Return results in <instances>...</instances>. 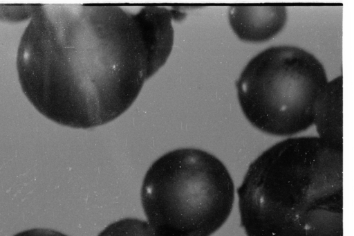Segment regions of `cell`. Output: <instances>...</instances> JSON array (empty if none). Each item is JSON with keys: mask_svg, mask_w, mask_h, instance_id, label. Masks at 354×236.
I'll return each instance as SVG.
<instances>
[{"mask_svg": "<svg viewBox=\"0 0 354 236\" xmlns=\"http://www.w3.org/2000/svg\"><path fill=\"white\" fill-rule=\"evenodd\" d=\"M169 11L77 3L37 5L19 42L17 69L34 107L59 125L88 129L126 111L166 62Z\"/></svg>", "mask_w": 354, "mask_h": 236, "instance_id": "6da1fadb", "label": "cell"}, {"mask_svg": "<svg viewBox=\"0 0 354 236\" xmlns=\"http://www.w3.org/2000/svg\"><path fill=\"white\" fill-rule=\"evenodd\" d=\"M313 124L319 138L343 148L342 75L328 82L319 96Z\"/></svg>", "mask_w": 354, "mask_h": 236, "instance_id": "8992f818", "label": "cell"}, {"mask_svg": "<svg viewBox=\"0 0 354 236\" xmlns=\"http://www.w3.org/2000/svg\"><path fill=\"white\" fill-rule=\"evenodd\" d=\"M343 148L288 138L262 152L237 188L246 236H343Z\"/></svg>", "mask_w": 354, "mask_h": 236, "instance_id": "7a4b0ae2", "label": "cell"}, {"mask_svg": "<svg viewBox=\"0 0 354 236\" xmlns=\"http://www.w3.org/2000/svg\"><path fill=\"white\" fill-rule=\"evenodd\" d=\"M13 236H67L59 231L48 228H32L19 232Z\"/></svg>", "mask_w": 354, "mask_h": 236, "instance_id": "ba28073f", "label": "cell"}, {"mask_svg": "<svg viewBox=\"0 0 354 236\" xmlns=\"http://www.w3.org/2000/svg\"><path fill=\"white\" fill-rule=\"evenodd\" d=\"M328 82L315 55L281 45L252 57L236 87L242 112L252 126L270 135L289 136L313 125L316 102Z\"/></svg>", "mask_w": 354, "mask_h": 236, "instance_id": "277c9868", "label": "cell"}, {"mask_svg": "<svg viewBox=\"0 0 354 236\" xmlns=\"http://www.w3.org/2000/svg\"><path fill=\"white\" fill-rule=\"evenodd\" d=\"M97 236H157L149 224L135 218H125L106 226Z\"/></svg>", "mask_w": 354, "mask_h": 236, "instance_id": "52a82bcc", "label": "cell"}, {"mask_svg": "<svg viewBox=\"0 0 354 236\" xmlns=\"http://www.w3.org/2000/svg\"><path fill=\"white\" fill-rule=\"evenodd\" d=\"M140 194L147 222L157 236H211L230 217L235 188L217 157L182 148L153 162Z\"/></svg>", "mask_w": 354, "mask_h": 236, "instance_id": "3957f363", "label": "cell"}, {"mask_svg": "<svg viewBox=\"0 0 354 236\" xmlns=\"http://www.w3.org/2000/svg\"><path fill=\"white\" fill-rule=\"evenodd\" d=\"M230 26L242 41L262 42L270 39L285 26L284 6H232L228 11Z\"/></svg>", "mask_w": 354, "mask_h": 236, "instance_id": "5b68a950", "label": "cell"}]
</instances>
